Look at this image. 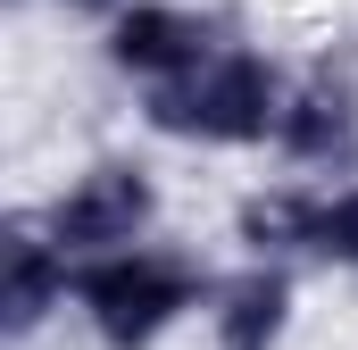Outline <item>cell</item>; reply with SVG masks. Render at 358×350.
I'll return each mask as SVG.
<instances>
[{
    "label": "cell",
    "mask_w": 358,
    "mask_h": 350,
    "mask_svg": "<svg viewBox=\"0 0 358 350\" xmlns=\"http://www.w3.org/2000/svg\"><path fill=\"white\" fill-rule=\"evenodd\" d=\"M59 8H84V17H100V25H108V17H117V8H134V0H59Z\"/></svg>",
    "instance_id": "30bf717a"
},
{
    "label": "cell",
    "mask_w": 358,
    "mask_h": 350,
    "mask_svg": "<svg viewBox=\"0 0 358 350\" xmlns=\"http://www.w3.org/2000/svg\"><path fill=\"white\" fill-rule=\"evenodd\" d=\"M76 309H84L100 350H159L192 309H208V275L183 251L134 242V251H108V259L76 267Z\"/></svg>",
    "instance_id": "7a4b0ae2"
},
{
    "label": "cell",
    "mask_w": 358,
    "mask_h": 350,
    "mask_svg": "<svg viewBox=\"0 0 358 350\" xmlns=\"http://www.w3.org/2000/svg\"><path fill=\"white\" fill-rule=\"evenodd\" d=\"M42 225L59 234V251L76 267L108 259V251H134V242H150V225H159V183L134 167V159H100V167H84L50 209H42Z\"/></svg>",
    "instance_id": "3957f363"
},
{
    "label": "cell",
    "mask_w": 358,
    "mask_h": 350,
    "mask_svg": "<svg viewBox=\"0 0 358 350\" xmlns=\"http://www.w3.org/2000/svg\"><path fill=\"white\" fill-rule=\"evenodd\" d=\"M308 259L358 275V183H342V192L317 200V251H308Z\"/></svg>",
    "instance_id": "9c48e42d"
},
{
    "label": "cell",
    "mask_w": 358,
    "mask_h": 350,
    "mask_svg": "<svg viewBox=\"0 0 358 350\" xmlns=\"http://www.w3.org/2000/svg\"><path fill=\"white\" fill-rule=\"evenodd\" d=\"M275 150L292 167H350L358 150V92L342 76H300L283 92V117H275Z\"/></svg>",
    "instance_id": "52a82bcc"
},
{
    "label": "cell",
    "mask_w": 358,
    "mask_h": 350,
    "mask_svg": "<svg viewBox=\"0 0 358 350\" xmlns=\"http://www.w3.org/2000/svg\"><path fill=\"white\" fill-rule=\"evenodd\" d=\"M283 67L267 50H242V42H217L192 76L176 84H150L142 117L150 134L167 142H208V150H250V142H275V117H283Z\"/></svg>",
    "instance_id": "6da1fadb"
},
{
    "label": "cell",
    "mask_w": 358,
    "mask_h": 350,
    "mask_svg": "<svg viewBox=\"0 0 358 350\" xmlns=\"http://www.w3.org/2000/svg\"><path fill=\"white\" fill-rule=\"evenodd\" d=\"M317 200L325 192H308V183H259V192H242L234 200V242H242V259H308L317 251Z\"/></svg>",
    "instance_id": "ba28073f"
},
{
    "label": "cell",
    "mask_w": 358,
    "mask_h": 350,
    "mask_svg": "<svg viewBox=\"0 0 358 350\" xmlns=\"http://www.w3.org/2000/svg\"><path fill=\"white\" fill-rule=\"evenodd\" d=\"M292 334V267L242 259L225 284H208V342L217 350H283Z\"/></svg>",
    "instance_id": "8992f818"
},
{
    "label": "cell",
    "mask_w": 358,
    "mask_h": 350,
    "mask_svg": "<svg viewBox=\"0 0 358 350\" xmlns=\"http://www.w3.org/2000/svg\"><path fill=\"white\" fill-rule=\"evenodd\" d=\"M208 50H217L208 17H200V8H176V0H134V8H117V17H108V67H117V76H134L142 92L192 76Z\"/></svg>",
    "instance_id": "5b68a950"
},
{
    "label": "cell",
    "mask_w": 358,
    "mask_h": 350,
    "mask_svg": "<svg viewBox=\"0 0 358 350\" xmlns=\"http://www.w3.org/2000/svg\"><path fill=\"white\" fill-rule=\"evenodd\" d=\"M67 300H76V259L59 251L42 209H17L0 225V326H8V342L42 334Z\"/></svg>",
    "instance_id": "277c9868"
}]
</instances>
